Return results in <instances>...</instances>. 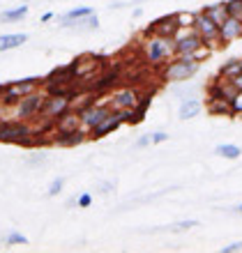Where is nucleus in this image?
<instances>
[{
    "mask_svg": "<svg viewBox=\"0 0 242 253\" xmlns=\"http://www.w3.org/2000/svg\"><path fill=\"white\" fill-rule=\"evenodd\" d=\"M196 72H198V62L192 60L189 55H178L164 67L161 79L171 81V83H180V81H189Z\"/></svg>",
    "mask_w": 242,
    "mask_h": 253,
    "instance_id": "1",
    "label": "nucleus"
},
{
    "mask_svg": "<svg viewBox=\"0 0 242 253\" xmlns=\"http://www.w3.org/2000/svg\"><path fill=\"white\" fill-rule=\"evenodd\" d=\"M173 55H175L173 40L159 37V35H150V40L145 42V60L150 65H159L164 60H171Z\"/></svg>",
    "mask_w": 242,
    "mask_h": 253,
    "instance_id": "2",
    "label": "nucleus"
},
{
    "mask_svg": "<svg viewBox=\"0 0 242 253\" xmlns=\"http://www.w3.org/2000/svg\"><path fill=\"white\" fill-rule=\"evenodd\" d=\"M205 42L194 28H180L178 35L173 37V46H175V55H192L198 46H203Z\"/></svg>",
    "mask_w": 242,
    "mask_h": 253,
    "instance_id": "3",
    "label": "nucleus"
},
{
    "mask_svg": "<svg viewBox=\"0 0 242 253\" xmlns=\"http://www.w3.org/2000/svg\"><path fill=\"white\" fill-rule=\"evenodd\" d=\"M37 85H40V81L37 79H23V81H16V83H12V85H7L5 90H2V104L5 106H14V104H19L26 94H33L35 90H37Z\"/></svg>",
    "mask_w": 242,
    "mask_h": 253,
    "instance_id": "4",
    "label": "nucleus"
},
{
    "mask_svg": "<svg viewBox=\"0 0 242 253\" xmlns=\"http://www.w3.org/2000/svg\"><path fill=\"white\" fill-rule=\"evenodd\" d=\"M69 108H72V97H67V94H47V101H44V108H42V120L55 122V118H60Z\"/></svg>",
    "mask_w": 242,
    "mask_h": 253,
    "instance_id": "5",
    "label": "nucleus"
},
{
    "mask_svg": "<svg viewBox=\"0 0 242 253\" xmlns=\"http://www.w3.org/2000/svg\"><path fill=\"white\" fill-rule=\"evenodd\" d=\"M194 30L203 37V42L208 44V46L215 48L217 42H222V35H219V26H217L215 21L210 19L205 12L196 14V23H194Z\"/></svg>",
    "mask_w": 242,
    "mask_h": 253,
    "instance_id": "6",
    "label": "nucleus"
},
{
    "mask_svg": "<svg viewBox=\"0 0 242 253\" xmlns=\"http://www.w3.org/2000/svg\"><path fill=\"white\" fill-rule=\"evenodd\" d=\"M111 113V101L108 104H99V101H95L90 104L88 108L81 111V129H86V131H93L95 126L99 125L106 115Z\"/></svg>",
    "mask_w": 242,
    "mask_h": 253,
    "instance_id": "7",
    "label": "nucleus"
},
{
    "mask_svg": "<svg viewBox=\"0 0 242 253\" xmlns=\"http://www.w3.org/2000/svg\"><path fill=\"white\" fill-rule=\"evenodd\" d=\"M44 101H47V94H26L23 99L16 104V115L28 120V118H35V115H42V108H44Z\"/></svg>",
    "mask_w": 242,
    "mask_h": 253,
    "instance_id": "8",
    "label": "nucleus"
},
{
    "mask_svg": "<svg viewBox=\"0 0 242 253\" xmlns=\"http://www.w3.org/2000/svg\"><path fill=\"white\" fill-rule=\"evenodd\" d=\"M118 81H120V67L115 65L113 69H108V72L97 74L88 90H93L95 94H104V92H108V90H111V87H113Z\"/></svg>",
    "mask_w": 242,
    "mask_h": 253,
    "instance_id": "9",
    "label": "nucleus"
},
{
    "mask_svg": "<svg viewBox=\"0 0 242 253\" xmlns=\"http://www.w3.org/2000/svg\"><path fill=\"white\" fill-rule=\"evenodd\" d=\"M141 99L143 97L136 92V87H122L111 97V108L113 111H118V108H136L141 104Z\"/></svg>",
    "mask_w": 242,
    "mask_h": 253,
    "instance_id": "10",
    "label": "nucleus"
},
{
    "mask_svg": "<svg viewBox=\"0 0 242 253\" xmlns=\"http://www.w3.org/2000/svg\"><path fill=\"white\" fill-rule=\"evenodd\" d=\"M178 30H180V23L175 19V14L161 16V19L150 23V35H159V37H168V40H173L175 35H178Z\"/></svg>",
    "mask_w": 242,
    "mask_h": 253,
    "instance_id": "11",
    "label": "nucleus"
},
{
    "mask_svg": "<svg viewBox=\"0 0 242 253\" xmlns=\"http://www.w3.org/2000/svg\"><path fill=\"white\" fill-rule=\"evenodd\" d=\"M88 138L86 129H76V131H55L53 143L58 147H76Z\"/></svg>",
    "mask_w": 242,
    "mask_h": 253,
    "instance_id": "12",
    "label": "nucleus"
},
{
    "mask_svg": "<svg viewBox=\"0 0 242 253\" xmlns=\"http://www.w3.org/2000/svg\"><path fill=\"white\" fill-rule=\"evenodd\" d=\"M53 129L55 131H76V129H81V113L74 108L65 111L60 118H55Z\"/></svg>",
    "mask_w": 242,
    "mask_h": 253,
    "instance_id": "13",
    "label": "nucleus"
},
{
    "mask_svg": "<svg viewBox=\"0 0 242 253\" xmlns=\"http://www.w3.org/2000/svg\"><path fill=\"white\" fill-rule=\"evenodd\" d=\"M120 125H122L120 113H118V111H111V113H108L106 118L99 122V125L95 126L90 133H93V138H104V136H108L111 131H115V129H118Z\"/></svg>",
    "mask_w": 242,
    "mask_h": 253,
    "instance_id": "14",
    "label": "nucleus"
},
{
    "mask_svg": "<svg viewBox=\"0 0 242 253\" xmlns=\"http://www.w3.org/2000/svg\"><path fill=\"white\" fill-rule=\"evenodd\" d=\"M99 69H101V65L95 58H79V60H74L76 81H86L90 74H97Z\"/></svg>",
    "mask_w": 242,
    "mask_h": 253,
    "instance_id": "15",
    "label": "nucleus"
},
{
    "mask_svg": "<svg viewBox=\"0 0 242 253\" xmlns=\"http://www.w3.org/2000/svg\"><path fill=\"white\" fill-rule=\"evenodd\" d=\"M219 35H222V42L240 40V37H242V21L229 16V19L222 23V28H219Z\"/></svg>",
    "mask_w": 242,
    "mask_h": 253,
    "instance_id": "16",
    "label": "nucleus"
},
{
    "mask_svg": "<svg viewBox=\"0 0 242 253\" xmlns=\"http://www.w3.org/2000/svg\"><path fill=\"white\" fill-rule=\"evenodd\" d=\"M201 99H194V97H189V99H185L180 104V118L182 120H192V118H196V115L201 113Z\"/></svg>",
    "mask_w": 242,
    "mask_h": 253,
    "instance_id": "17",
    "label": "nucleus"
},
{
    "mask_svg": "<svg viewBox=\"0 0 242 253\" xmlns=\"http://www.w3.org/2000/svg\"><path fill=\"white\" fill-rule=\"evenodd\" d=\"M208 111L212 115H233V106H231V99H208Z\"/></svg>",
    "mask_w": 242,
    "mask_h": 253,
    "instance_id": "18",
    "label": "nucleus"
},
{
    "mask_svg": "<svg viewBox=\"0 0 242 253\" xmlns=\"http://www.w3.org/2000/svg\"><path fill=\"white\" fill-rule=\"evenodd\" d=\"M28 42V35L19 33V35H0V51H9V48H16L21 44Z\"/></svg>",
    "mask_w": 242,
    "mask_h": 253,
    "instance_id": "19",
    "label": "nucleus"
},
{
    "mask_svg": "<svg viewBox=\"0 0 242 253\" xmlns=\"http://www.w3.org/2000/svg\"><path fill=\"white\" fill-rule=\"evenodd\" d=\"M203 12L208 14L210 19L215 21V23H217L219 28H222L224 21L229 19V9H226V2H222V5H210V7H205Z\"/></svg>",
    "mask_w": 242,
    "mask_h": 253,
    "instance_id": "20",
    "label": "nucleus"
},
{
    "mask_svg": "<svg viewBox=\"0 0 242 253\" xmlns=\"http://www.w3.org/2000/svg\"><path fill=\"white\" fill-rule=\"evenodd\" d=\"M238 74H242V60H229V62H224L222 69H219L222 79H236Z\"/></svg>",
    "mask_w": 242,
    "mask_h": 253,
    "instance_id": "21",
    "label": "nucleus"
},
{
    "mask_svg": "<svg viewBox=\"0 0 242 253\" xmlns=\"http://www.w3.org/2000/svg\"><path fill=\"white\" fill-rule=\"evenodd\" d=\"M93 12V7H76V9H72V12H67L65 16H62V26H69L72 21H81L86 19V16H90Z\"/></svg>",
    "mask_w": 242,
    "mask_h": 253,
    "instance_id": "22",
    "label": "nucleus"
},
{
    "mask_svg": "<svg viewBox=\"0 0 242 253\" xmlns=\"http://www.w3.org/2000/svg\"><path fill=\"white\" fill-rule=\"evenodd\" d=\"M215 154L226 157V159H238V157L242 154V150L238 145H229V143H224V145H217L215 147Z\"/></svg>",
    "mask_w": 242,
    "mask_h": 253,
    "instance_id": "23",
    "label": "nucleus"
},
{
    "mask_svg": "<svg viewBox=\"0 0 242 253\" xmlns=\"http://www.w3.org/2000/svg\"><path fill=\"white\" fill-rule=\"evenodd\" d=\"M26 14H28V7L21 5V7H16V9L2 12V14H0V21H2V23H7V21H19V19H23Z\"/></svg>",
    "mask_w": 242,
    "mask_h": 253,
    "instance_id": "24",
    "label": "nucleus"
},
{
    "mask_svg": "<svg viewBox=\"0 0 242 253\" xmlns=\"http://www.w3.org/2000/svg\"><path fill=\"white\" fill-rule=\"evenodd\" d=\"M226 9H229V16L242 21V0H229V2H226Z\"/></svg>",
    "mask_w": 242,
    "mask_h": 253,
    "instance_id": "25",
    "label": "nucleus"
},
{
    "mask_svg": "<svg viewBox=\"0 0 242 253\" xmlns=\"http://www.w3.org/2000/svg\"><path fill=\"white\" fill-rule=\"evenodd\" d=\"M175 19H178L180 28H194V23H196V14H182V12H178V14H175Z\"/></svg>",
    "mask_w": 242,
    "mask_h": 253,
    "instance_id": "26",
    "label": "nucleus"
},
{
    "mask_svg": "<svg viewBox=\"0 0 242 253\" xmlns=\"http://www.w3.org/2000/svg\"><path fill=\"white\" fill-rule=\"evenodd\" d=\"M198 226V221H194V219H189V221H178V223H173V226H168V230H189V228H196Z\"/></svg>",
    "mask_w": 242,
    "mask_h": 253,
    "instance_id": "27",
    "label": "nucleus"
},
{
    "mask_svg": "<svg viewBox=\"0 0 242 253\" xmlns=\"http://www.w3.org/2000/svg\"><path fill=\"white\" fill-rule=\"evenodd\" d=\"M231 106H233V115H242V90H238L236 97L231 99Z\"/></svg>",
    "mask_w": 242,
    "mask_h": 253,
    "instance_id": "28",
    "label": "nucleus"
},
{
    "mask_svg": "<svg viewBox=\"0 0 242 253\" xmlns=\"http://www.w3.org/2000/svg\"><path fill=\"white\" fill-rule=\"evenodd\" d=\"M7 244H28V237L26 235H21V233H9Z\"/></svg>",
    "mask_w": 242,
    "mask_h": 253,
    "instance_id": "29",
    "label": "nucleus"
},
{
    "mask_svg": "<svg viewBox=\"0 0 242 253\" xmlns=\"http://www.w3.org/2000/svg\"><path fill=\"white\" fill-rule=\"evenodd\" d=\"M76 205L83 207V210H86V207H90V205H93V196H90V193H81L79 200H76Z\"/></svg>",
    "mask_w": 242,
    "mask_h": 253,
    "instance_id": "30",
    "label": "nucleus"
},
{
    "mask_svg": "<svg viewBox=\"0 0 242 253\" xmlns=\"http://www.w3.org/2000/svg\"><path fill=\"white\" fill-rule=\"evenodd\" d=\"M62 184H65V180H62V177H58L55 182H51V187H48V196H55V193H60Z\"/></svg>",
    "mask_w": 242,
    "mask_h": 253,
    "instance_id": "31",
    "label": "nucleus"
},
{
    "mask_svg": "<svg viewBox=\"0 0 242 253\" xmlns=\"http://www.w3.org/2000/svg\"><path fill=\"white\" fill-rule=\"evenodd\" d=\"M238 251H242V242H233V244L222 249V253H238Z\"/></svg>",
    "mask_w": 242,
    "mask_h": 253,
    "instance_id": "32",
    "label": "nucleus"
},
{
    "mask_svg": "<svg viewBox=\"0 0 242 253\" xmlns=\"http://www.w3.org/2000/svg\"><path fill=\"white\" fill-rule=\"evenodd\" d=\"M86 23H88V28H99V19H97V14H90V16H88L86 19Z\"/></svg>",
    "mask_w": 242,
    "mask_h": 253,
    "instance_id": "33",
    "label": "nucleus"
},
{
    "mask_svg": "<svg viewBox=\"0 0 242 253\" xmlns=\"http://www.w3.org/2000/svg\"><path fill=\"white\" fill-rule=\"evenodd\" d=\"M150 136H152V143H164L168 138V133H164V131H155V133H150Z\"/></svg>",
    "mask_w": 242,
    "mask_h": 253,
    "instance_id": "34",
    "label": "nucleus"
},
{
    "mask_svg": "<svg viewBox=\"0 0 242 253\" xmlns=\"http://www.w3.org/2000/svg\"><path fill=\"white\" fill-rule=\"evenodd\" d=\"M136 145H139V147L152 145V136H143V138H139V140H136Z\"/></svg>",
    "mask_w": 242,
    "mask_h": 253,
    "instance_id": "35",
    "label": "nucleus"
},
{
    "mask_svg": "<svg viewBox=\"0 0 242 253\" xmlns=\"http://www.w3.org/2000/svg\"><path fill=\"white\" fill-rule=\"evenodd\" d=\"M231 81H233V85H236L238 90H242V74H238L236 79H231Z\"/></svg>",
    "mask_w": 242,
    "mask_h": 253,
    "instance_id": "36",
    "label": "nucleus"
},
{
    "mask_svg": "<svg viewBox=\"0 0 242 253\" xmlns=\"http://www.w3.org/2000/svg\"><path fill=\"white\" fill-rule=\"evenodd\" d=\"M99 189H101V191H104V193H106L108 189H113V184H108V182H101V184H99Z\"/></svg>",
    "mask_w": 242,
    "mask_h": 253,
    "instance_id": "37",
    "label": "nucleus"
},
{
    "mask_svg": "<svg viewBox=\"0 0 242 253\" xmlns=\"http://www.w3.org/2000/svg\"><path fill=\"white\" fill-rule=\"evenodd\" d=\"M51 19H53V14H51V12H47L44 16H42V21H51Z\"/></svg>",
    "mask_w": 242,
    "mask_h": 253,
    "instance_id": "38",
    "label": "nucleus"
},
{
    "mask_svg": "<svg viewBox=\"0 0 242 253\" xmlns=\"http://www.w3.org/2000/svg\"><path fill=\"white\" fill-rule=\"evenodd\" d=\"M238 212H240V214H242V205H240V207H238Z\"/></svg>",
    "mask_w": 242,
    "mask_h": 253,
    "instance_id": "39",
    "label": "nucleus"
}]
</instances>
